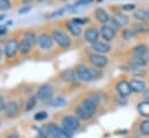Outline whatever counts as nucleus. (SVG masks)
Returning a JSON list of instances; mask_svg holds the SVG:
<instances>
[{
  "instance_id": "nucleus-1",
  "label": "nucleus",
  "mask_w": 149,
  "mask_h": 138,
  "mask_svg": "<svg viewBox=\"0 0 149 138\" xmlns=\"http://www.w3.org/2000/svg\"><path fill=\"white\" fill-rule=\"evenodd\" d=\"M62 123H63L62 130H63V132H64V135H65V138L71 137L72 133H73L76 130H78L79 126H80V123H79L78 118H76L74 116H65V117L63 118Z\"/></svg>"
},
{
  "instance_id": "nucleus-2",
  "label": "nucleus",
  "mask_w": 149,
  "mask_h": 138,
  "mask_svg": "<svg viewBox=\"0 0 149 138\" xmlns=\"http://www.w3.org/2000/svg\"><path fill=\"white\" fill-rule=\"evenodd\" d=\"M34 43H35V36H34V34L26 32L23 35V38L19 43V51L22 52V53H28L31 50Z\"/></svg>"
},
{
  "instance_id": "nucleus-3",
  "label": "nucleus",
  "mask_w": 149,
  "mask_h": 138,
  "mask_svg": "<svg viewBox=\"0 0 149 138\" xmlns=\"http://www.w3.org/2000/svg\"><path fill=\"white\" fill-rule=\"evenodd\" d=\"M52 38H54V41H55L61 48H63V49L69 48L70 44H71L70 37H69L65 32H63L62 30H58V29H55V30L52 31Z\"/></svg>"
},
{
  "instance_id": "nucleus-4",
  "label": "nucleus",
  "mask_w": 149,
  "mask_h": 138,
  "mask_svg": "<svg viewBox=\"0 0 149 138\" xmlns=\"http://www.w3.org/2000/svg\"><path fill=\"white\" fill-rule=\"evenodd\" d=\"M76 74H77V78L80 79L81 81H91L94 79V74H93V71L85 66V65H79L77 66L76 68Z\"/></svg>"
},
{
  "instance_id": "nucleus-5",
  "label": "nucleus",
  "mask_w": 149,
  "mask_h": 138,
  "mask_svg": "<svg viewBox=\"0 0 149 138\" xmlns=\"http://www.w3.org/2000/svg\"><path fill=\"white\" fill-rule=\"evenodd\" d=\"M99 102H100V96H99L98 94H91L87 99H85V100L81 102V104H83L86 109H88L91 112L94 114V111H95V109H97Z\"/></svg>"
},
{
  "instance_id": "nucleus-6",
  "label": "nucleus",
  "mask_w": 149,
  "mask_h": 138,
  "mask_svg": "<svg viewBox=\"0 0 149 138\" xmlns=\"http://www.w3.org/2000/svg\"><path fill=\"white\" fill-rule=\"evenodd\" d=\"M90 61L94 67L98 68H104L108 64V59L105 55L101 53H92L90 55Z\"/></svg>"
},
{
  "instance_id": "nucleus-7",
  "label": "nucleus",
  "mask_w": 149,
  "mask_h": 138,
  "mask_svg": "<svg viewBox=\"0 0 149 138\" xmlns=\"http://www.w3.org/2000/svg\"><path fill=\"white\" fill-rule=\"evenodd\" d=\"M52 93H54L52 86L49 85V83H45V85H42V86L37 89L36 97H37L38 100H41V101H45V100H48V99L51 97Z\"/></svg>"
},
{
  "instance_id": "nucleus-8",
  "label": "nucleus",
  "mask_w": 149,
  "mask_h": 138,
  "mask_svg": "<svg viewBox=\"0 0 149 138\" xmlns=\"http://www.w3.org/2000/svg\"><path fill=\"white\" fill-rule=\"evenodd\" d=\"M3 50H5V55H6V57L12 58V57L15 56V53H16L17 50H19V43H17L16 39H14V38L8 39V41L6 42V44H5Z\"/></svg>"
},
{
  "instance_id": "nucleus-9",
  "label": "nucleus",
  "mask_w": 149,
  "mask_h": 138,
  "mask_svg": "<svg viewBox=\"0 0 149 138\" xmlns=\"http://www.w3.org/2000/svg\"><path fill=\"white\" fill-rule=\"evenodd\" d=\"M37 43H38V46L42 50H49L52 46L54 38L48 34H41L37 38Z\"/></svg>"
},
{
  "instance_id": "nucleus-10",
  "label": "nucleus",
  "mask_w": 149,
  "mask_h": 138,
  "mask_svg": "<svg viewBox=\"0 0 149 138\" xmlns=\"http://www.w3.org/2000/svg\"><path fill=\"white\" fill-rule=\"evenodd\" d=\"M100 36L102 37V39L105 41V42H111V41H113L114 39V37H115V30L113 29V28H111L109 26H107V24H104L101 28H100Z\"/></svg>"
},
{
  "instance_id": "nucleus-11",
  "label": "nucleus",
  "mask_w": 149,
  "mask_h": 138,
  "mask_svg": "<svg viewBox=\"0 0 149 138\" xmlns=\"http://www.w3.org/2000/svg\"><path fill=\"white\" fill-rule=\"evenodd\" d=\"M99 35H100V32H99L95 28L91 27V28H87V29L85 30V32H84V38H85V41H86V42H88V43L93 44V43L98 42Z\"/></svg>"
},
{
  "instance_id": "nucleus-12",
  "label": "nucleus",
  "mask_w": 149,
  "mask_h": 138,
  "mask_svg": "<svg viewBox=\"0 0 149 138\" xmlns=\"http://www.w3.org/2000/svg\"><path fill=\"white\" fill-rule=\"evenodd\" d=\"M116 90L121 96H128L132 94V88L128 81L126 80H120L116 83Z\"/></svg>"
},
{
  "instance_id": "nucleus-13",
  "label": "nucleus",
  "mask_w": 149,
  "mask_h": 138,
  "mask_svg": "<svg viewBox=\"0 0 149 138\" xmlns=\"http://www.w3.org/2000/svg\"><path fill=\"white\" fill-rule=\"evenodd\" d=\"M47 130H48V133H49L51 137H54V138H65V135H64L62 128L57 126V125L54 124V123L48 124V125H47Z\"/></svg>"
},
{
  "instance_id": "nucleus-14",
  "label": "nucleus",
  "mask_w": 149,
  "mask_h": 138,
  "mask_svg": "<svg viewBox=\"0 0 149 138\" xmlns=\"http://www.w3.org/2000/svg\"><path fill=\"white\" fill-rule=\"evenodd\" d=\"M92 49H93V51H95L97 53H101V55H104V53L109 52V50H111V45H109L107 42L98 41V42H95V43L92 44Z\"/></svg>"
},
{
  "instance_id": "nucleus-15",
  "label": "nucleus",
  "mask_w": 149,
  "mask_h": 138,
  "mask_svg": "<svg viewBox=\"0 0 149 138\" xmlns=\"http://www.w3.org/2000/svg\"><path fill=\"white\" fill-rule=\"evenodd\" d=\"M148 64V59L146 57H140V56H134L129 59V65L133 67H140L143 68Z\"/></svg>"
},
{
  "instance_id": "nucleus-16",
  "label": "nucleus",
  "mask_w": 149,
  "mask_h": 138,
  "mask_svg": "<svg viewBox=\"0 0 149 138\" xmlns=\"http://www.w3.org/2000/svg\"><path fill=\"white\" fill-rule=\"evenodd\" d=\"M17 110H19V103L15 101L7 102L5 104V108H3V111L6 112L7 116H15L17 114Z\"/></svg>"
},
{
  "instance_id": "nucleus-17",
  "label": "nucleus",
  "mask_w": 149,
  "mask_h": 138,
  "mask_svg": "<svg viewBox=\"0 0 149 138\" xmlns=\"http://www.w3.org/2000/svg\"><path fill=\"white\" fill-rule=\"evenodd\" d=\"M129 85H130L132 92H135V93H141V92H144V89H146L144 81H142L140 79H132L129 81Z\"/></svg>"
},
{
  "instance_id": "nucleus-18",
  "label": "nucleus",
  "mask_w": 149,
  "mask_h": 138,
  "mask_svg": "<svg viewBox=\"0 0 149 138\" xmlns=\"http://www.w3.org/2000/svg\"><path fill=\"white\" fill-rule=\"evenodd\" d=\"M133 30L136 34H147L149 32V23L147 21H137L133 24Z\"/></svg>"
},
{
  "instance_id": "nucleus-19",
  "label": "nucleus",
  "mask_w": 149,
  "mask_h": 138,
  "mask_svg": "<svg viewBox=\"0 0 149 138\" xmlns=\"http://www.w3.org/2000/svg\"><path fill=\"white\" fill-rule=\"evenodd\" d=\"M92 115H93V112H91L88 109H86L83 104L78 106L76 109V116L80 119H88L92 117Z\"/></svg>"
},
{
  "instance_id": "nucleus-20",
  "label": "nucleus",
  "mask_w": 149,
  "mask_h": 138,
  "mask_svg": "<svg viewBox=\"0 0 149 138\" xmlns=\"http://www.w3.org/2000/svg\"><path fill=\"white\" fill-rule=\"evenodd\" d=\"M95 19L102 23V24H107L108 21H109V15L108 13L104 9V8H97L95 9Z\"/></svg>"
},
{
  "instance_id": "nucleus-21",
  "label": "nucleus",
  "mask_w": 149,
  "mask_h": 138,
  "mask_svg": "<svg viewBox=\"0 0 149 138\" xmlns=\"http://www.w3.org/2000/svg\"><path fill=\"white\" fill-rule=\"evenodd\" d=\"M119 27H122V26H126V24H128V22H129V17L127 16V15H125V14H122V13H118L116 15H114L113 16V19H112Z\"/></svg>"
},
{
  "instance_id": "nucleus-22",
  "label": "nucleus",
  "mask_w": 149,
  "mask_h": 138,
  "mask_svg": "<svg viewBox=\"0 0 149 138\" xmlns=\"http://www.w3.org/2000/svg\"><path fill=\"white\" fill-rule=\"evenodd\" d=\"M66 27H68V30H69L73 36H79L80 32H81V28H80V26H79L78 23H76L74 21H72V20L68 22Z\"/></svg>"
},
{
  "instance_id": "nucleus-23",
  "label": "nucleus",
  "mask_w": 149,
  "mask_h": 138,
  "mask_svg": "<svg viewBox=\"0 0 149 138\" xmlns=\"http://www.w3.org/2000/svg\"><path fill=\"white\" fill-rule=\"evenodd\" d=\"M133 53L134 56H140V57H144L148 53V46L146 44H139L135 45L133 48Z\"/></svg>"
},
{
  "instance_id": "nucleus-24",
  "label": "nucleus",
  "mask_w": 149,
  "mask_h": 138,
  "mask_svg": "<svg viewBox=\"0 0 149 138\" xmlns=\"http://www.w3.org/2000/svg\"><path fill=\"white\" fill-rule=\"evenodd\" d=\"M137 110H139L140 115H142L144 117H148L149 116V101L140 102L139 106H137Z\"/></svg>"
},
{
  "instance_id": "nucleus-25",
  "label": "nucleus",
  "mask_w": 149,
  "mask_h": 138,
  "mask_svg": "<svg viewBox=\"0 0 149 138\" xmlns=\"http://www.w3.org/2000/svg\"><path fill=\"white\" fill-rule=\"evenodd\" d=\"M134 17L139 21H147L149 19V14L144 9H137L134 12Z\"/></svg>"
},
{
  "instance_id": "nucleus-26",
  "label": "nucleus",
  "mask_w": 149,
  "mask_h": 138,
  "mask_svg": "<svg viewBox=\"0 0 149 138\" xmlns=\"http://www.w3.org/2000/svg\"><path fill=\"white\" fill-rule=\"evenodd\" d=\"M128 72H130L133 75H136V77H144L147 74V72L143 70V68H140V67H133L129 65V67L127 68Z\"/></svg>"
},
{
  "instance_id": "nucleus-27",
  "label": "nucleus",
  "mask_w": 149,
  "mask_h": 138,
  "mask_svg": "<svg viewBox=\"0 0 149 138\" xmlns=\"http://www.w3.org/2000/svg\"><path fill=\"white\" fill-rule=\"evenodd\" d=\"M76 72H73L72 70H66L62 73V79L65 80V81H72L74 78H76Z\"/></svg>"
},
{
  "instance_id": "nucleus-28",
  "label": "nucleus",
  "mask_w": 149,
  "mask_h": 138,
  "mask_svg": "<svg viewBox=\"0 0 149 138\" xmlns=\"http://www.w3.org/2000/svg\"><path fill=\"white\" fill-rule=\"evenodd\" d=\"M136 36V32L133 30V29H125L122 31V37L126 39V41H133Z\"/></svg>"
},
{
  "instance_id": "nucleus-29",
  "label": "nucleus",
  "mask_w": 149,
  "mask_h": 138,
  "mask_svg": "<svg viewBox=\"0 0 149 138\" xmlns=\"http://www.w3.org/2000/svg\"><path fill=\"white\" fill-rule=\"evenodd\" d=\"M65 104H66V100L64 97H62V96H57L51 102V106L52 107H64Z\"/></svg>"
},
{
  "instance_id": "nucleus-30",
  "label": "nucleus",
  "mask_w": 149,
  "mask_h": 138,
  "mask_svg": "<svg viewBox=\"0 0 149 138\" xmlns=\"http://www.w3.org/2000/svg\"><path fill=\"white\" fill-rule=\"evenodd\" d=\"M140 131H141V133L144 135V136H148V135H149V119H146V121L141 122Z\"/></svg>"
},
{
  "instance_id": "nucleus-31",
  "label": "nucleus",
  "mask_w": 149,
  "mask_h": 138,
  "mask_svg": "<svg viewBox=\"0 0 149 138\" xmlns=\"http://www.w3.org/2000/svg\"><path fill=\"white\" fill-rule=\"evenodd\" d=\"M36 99H37V97H35V96H31V97L28 99L27 104H26V110H27V111L31 110V109L35 107V104H36Z\"/></svg>"
},
{
  "instance_id": "nucleus-32",
  "label": "nucleus",
  "mask_w": 149,
  "mask_h": 138,
  "mask_svg": "<svg viewBox=\"0 0 149 138\" xmlns=\"http://www.w3.org/2000/svg\"><path fill=\"white\" fill-rule=\"evenodd\" d=\"M48 117V112H45V111H38L37 114H35V116H34V118L36 119V121H42V119H45Z\"/></svg>"
},
{
  "instance_id": "nucleus-33",
  "label": "nucleus",
  "mask_w": 149,
  "mask_h": 138,
  "mask_svg": "<svg viewBox=\"0 0 149 138\" xmlns=\"http://www.w3.org/2000/svg\"><path fill=\"white\" fill-rule=\"evenodd\" d=\"M9 6H10L9 0H0V10H6L9 8Z\"/></svg>"
},
{
  "instance_id": "nucleus-34",
  "label": "nucleus",
  "mask_w": 149,
  "mask_h": 138,
  "mask_svg": "<svg viewBox=\"0 0 149 138\" xmlns=\"http://www.w3.org/2000/svg\"><path fill=\"white\" fill-rule=\"evenodd\" d=\"M48 135H49V133H48V130H47V126H45V128H42V129L40 130L37 138H47Z\"/></svg>"
},
{
  "instance_id": "nucleus-35",
  "label": "nucleus",
  "mask_w": 149,
  "mask_h": 138,
  "mask_svg": "<svg viewBox=\"0 0 149 138\" xmlns=\"http://www.w3.org/2000/svg\"><path fill=\"white\" fill-rule=\"evenodd\" d=\"M91 2H93V0H78V2H76V5L73 6V7H79V6H84V5H88V3H91Z\"/></svg>"
},
{
  "instance_id": "nucleus-36",
  "label": "nucleus",
  "mask_w": 149,
  "mask_h": 138,
  "mask_svg": "<svg viewBox=\"0 0 149 138\" xmlns=\"http://www.w3.org/2000/svg\"><path fill=\"white\" fill-rule=\"evenodd\" d=\"M30 9H31V7H30V6H24V7L19 8L17 13H19V14H27V13H28Z\"/></svg>"
},
{
  "instance_id": "nucleus-37",
  "label": "nucleus",
  "mask_w": 149,
  "mask_h": 138,
  "mask_svg": "<svg viewBox=\"0 0 149 138\" xmlns=\"http://www.w3.org/2000/svg\"><path fill=\"white\" fill-rule=\"evenodd\" d=\"M122 9L123 10H134L135 9V5L130 3V5H123L122 6Z\"/></svg>"
},
{
  "instance_id": "nucleus-38",
  "label": "nucleus",
  "mask_w": 149,
  "mask_h": 138,
  "mask_svg": "<svg viewBox=\"0 0 149 138\" xmlns=\"http://www.w3.org/2000/svg\"><path fill=\"white\" fill-rule=\"evenodd\" d=\"M72 21H74V22H76V23H78L79 26H80V24H84V23H86V22H87V20H86V19H79V17L73 19Z\"/></svg>"
},
{
  "instance_id": "nucleus-39",
  "label": "nucleus",
  "mask_w": 149,
  "mask_h": 138,
  "mask_svg": "<svg viewBox=\"0 0 149 138\" xmlns=\"http://www.w3.org/2000/svg\"><path fill=\"white\" fill-rule=\"evenodd\" d=\"M143 99L146 101H149V89H147V90L143 92Z\"/></svg>"
},
{
  "instance_id": "nucleus-40",
  "label": "nucleus",
  "mask_w": 149,
  "mask_h": 138,
  "mask_svg": "<svg viewBox=\"0 0 149 138\" xmlns=\"http://www.w3.org/2000/svg\"><path fill=\"white\" fill-rule=\"evenodd\" d=\"M5 101H3V97L0 95V110H3V108H5Z\"/></svg>"
},
{
  "instance_id": "nucleus-41",
  "label": "nucleus",
  "mask_w": 149,
  "mask_h": 138,
  "mask_svg": "<svg viewBox=\"0 0 149 138\" xmlns=\"http://www.w3.org/2000/svg\"><path fill=\"white\" fill-rule=\"evenodd\" d=\"M6 31H7L6 27H5V26H0V36L3 35V34H6Z\"/></svg>"
},
{
  "instance_id": "nucleus-42",
  "label": "nucleus",
  "mask_w": 149,
  "mask_h": 138,
  "mask_svg": "<svg viewBox=\"0 0 149 138\" xmlns=\"http://www.w3.org/2000/svg\"><path fill=\"white\" fill-rule=\"evenodd\" d=\"M6 138H19V136H17V133H13V135H10V136H8Z\"/></svg>"
},
{
  "instance_id": "nucleus-43",
  "label": "nucleus",
  "mask_w": 149,
  "mask_h": 138,
  "mask_svg": "<svg viewBox=\"0 0 149 138\" xmlns=\"http://www.w3.org/2000/svg\"><path fill=\"white\" fill-rule=\"evenodd\" d=\"M3 19H5V15H0V21L3 20Z\"/></svg>"
},
{
  "instance_id": "nucleus-44",
  "label": "nucleus",
  "mask_w": 149,
  "mask_h": 138,
  "mask_svg": "<svg viewBox=\"0 0 149 138\" xmlns=\"http://www.w3.org/2000/svg\"><path fill=\"white\" fill-rule=\"evenodd\" d=\"M1 57H2V50H1V48H0V59H1Z\"/></svg>"
},
{
  "instance_id": "nucleus-45",
  "label": "nucleus",
  "mask_w": 149,
  "mask_h": 138,
  "mask_svg": "<svg viewBox=\"0 0 149 138\" xmlns=\"http://www.w3.org/2000/svg\"><path fill=\"white\" fill-rule=\"evenodd\" d=\"M38 1H42V0H38Z\"/></svg>"
},
{
  "instance_id": "nucleus-46",
  "label": "nucleus",
  "mask_w": 149,
  "mask_h": 138,
  "mask_svg": "<svg viewBox=\"0 0 149 138\" xmlns=\"http://www.w3.org/2000/svg\"><path fill=\"white\" fill-rule=\"evenodd\" d=\"M148 14H149V10H148Z\"/></svg>"
}]
</instances>
